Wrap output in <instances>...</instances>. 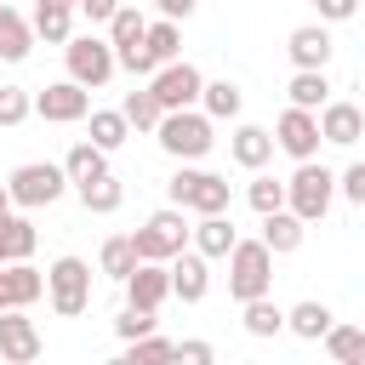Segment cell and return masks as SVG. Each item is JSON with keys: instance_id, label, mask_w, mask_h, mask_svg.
I'll return each instance as SVG.
<instances>
[{"instance_id": "cell-1", "label": "cell", "mask_w": 365, "mask_h": 365, "mask_svg": "<svg viewBox=\"0 0 365 365\" xmlns=\"http://www.w3.org/2000/svg\"><path fill=\"white\" fill-rule=\"evenodd\" d=\"M154 137H160V148H165L171 160H205L211 143H217L205 108H165L160 125H154Z\"/></svg>"}, {"instance_id": "cell-2", "label": "cell", "mask_w": 365, "mask_h": 365, "mask_svg": "<svg viewBox=\"0 0 365 365\" xmlns=\"http://www.w3.org/2000/svg\"><path fill=\"white\" fill-rule=\"evenodd\" d=\"M331 200H336V171L319 165V160H297V171H291V182H285V205H291L302 222H319V217L331 211Z\"/></svg>"}, {"instance_id": "cell-3", "label": "cell", "mask_w": 365, "mask_h": 365, "mask_svg": "<svg viewBox=\"0 0 365 365\" xmlns=\"http://www.w3.org/2000/svg\"><path fill=\"white\" fill-rule=\"evenodd\" d=\"M268 285H274V251L262 240H234V251H228V297L251 302V297H268Z\"/></svg>"}, {"instance_id": "cell-4", "label": "cell", "mask_w": 365, "mask_h": 365, "mask_svg": "<svg viewBox=\"0 0 365 365\" xmlns=\"http://www.w3.org/2000/svg\"><path fill=\"white\" fill-rule=\"evenodd\" d=\"M46 297L57 319H80L91 308V262L86 257H57L46 268Z\"/></svg>"}, {"instance_id": "cell-5", "label": "cell", "mask_w": 365, "mask_h": 365, "mask_svg": "<svg viewBox=\"0 0 365 365\" xmlns=\"http://www.w3.org/2000/svg\"><path fill=\"white\" fill-rule=\"evenodd\" d=\"M6 188H11V205L40 211V205H57V200L68 194V171L51 165V160H29V165H17V171L6 177Z\"/></svg>"}, {"instance_id": "cell-6", "label": "cell", "mask_w": 365, "mask_h": 365, "mask_svg": "<svg viewBox=\"0 0 365 365\" xmlns=\"http://www.w3.org/2000/svg\"><path fill=\"white\" fill-rule=\"evenodd\" d=\"M188 234H194V228L182 222V205H160V211H154V217H148V222L131 234L137 262H143V257H148V262H171V257L188 245Z\"/></svg>"}, {"instance_id": "cell-7", "label": "cell", "mask_w": 365, "mask_h": 365, "mask_svg": "<svg viewBox=\"0 0 365 365\" xmlns=\"http://www.w3.org/2000/svg\"><path fill=\"white\" fill-rule=\"evenodd\" d=\"M165 194H171V205H182V211H194V217H205V211H228V177H217V171H194V165H182V171L165 182Z\"/></svg>"}, {"instance_id": "cell-8", "label": "cell", "mask_w": 365, "mask_h": 365, "mask_svg": "<svg viewBox=\"0 0 365 365\" xmlns=\"http://www.w3.org/2000/svg\"><path fill=\"white\" fill-rule=\"evenodd\" d=\"M63 57H68V80L74 86H86V91H97V86H108L114 80V46L108 40H97V34H68V46H63Z\"/></svg>"}, {"instance_id": "cell-9", "label": "cell", "mask_w": 365, "mask_h": 365, "mask_svg": "<svg viewBox=\"0 0 365 365\" xmlns=\"http://www.w3.org/2000/svg\"><path fill=\"white\" fill-rule=\"evenodd\" d=\"M200 86H205V74L188 57H171V63H160L148 74V91L160 97V108H194L200 103Z\"/></svg>"}, {"instance_id": "cell-10", "label": "cell", "mask_w": 365, "mask_h": 365, "mask_svg": "<svg viewBox=\"0 0 365 365\" xmlns=\"http://www.w3.org/2000/svg\"><path fill=\"white\" fill-rule=\"evenodd\" d=\"M319 143H325V137H319V114L291 103V108L279 114V125H274V148H285L291 160H314Z\"/></svg>"}, {"instance_id": "cell-11", "label": "cell", "mask_w": 365, "mask_h": 365, "mask_svg": "<svg viewBox=\"0 0 365 365\" xmlns=\"http://www.w3.org/2000/svg\"><path fill=\"white\" fill-rule=\"evenodd\" d=\"M34 114L51 120V125H74V120L91 114V97H86V86H74V80H51L46 91H34Z\"/></svg>"}, {"instance_id": "cell-12", "label": "cell", "mask_w": 365, "mask_h": 365, "mask_svg": "<svg viewBox=\"0 0 365 365\" xmlns=\"http://www.w3.org/2000/svg\"><path fill=\"white\" fill-rule=\"evenodd\" d=\"M0 359L6 365H29L40 359V331L23 308H0Z\"/></svg>"}, {"instance_id": "cell-13", "label": "cell", "mask_w": 365, "mask_h": 365, "mask_svg": "<svg viewBox=\"0 0 365 365\" xmlns=\"http://www.w3.org/2000/svg\"><path fill=\"white\" fill-rule=\"evenodd\" d=\"M171 297V262H137L131 274H125V302L131 308H154L160 314V302Z\"/></svg>"}, {"instance_id": "cell-14", "label": "cell", "mask_w": 365, "mask_h": 365, "mask_svg": "<svg viewBox=\"0 0 365 365\" xmlns=\"http://www.w3.org/2000/svg\"><path fill=\"white\" fill-rule=\"evenodd\" d=\"M205 291H211V268H205V257L200 251H177L171 257V297L177 302H205Z\"/></svg>"}, {"instance_id": "cell-15", "label": "cell", "mask_w": 365, "mask_h": 365, "mask_svg": "<svg viewBox=\"0 0 365 365\" xmlns=\"http://www.w3.org/2000/svg\"><path fill=\"white\" fill-rule=\"evenodd\" d=\"M285 51H291V63H297V68H325L336 46H331V29H325V23H302V29H291Z\"/></svg>"}, {"instance_id": "cell-16", "label": "cell", "mask_w": 365, "mask_h": 365, "mask_svg": "<svg viewBox=\"0 0 365 365\" xmlns=\"http://www.w3.org/2000/svg\"><path fill=\"white\" fill-rule=\"evenodd\" d=\"M29 23H34V40L68 46V34H74V0H34Z\"/></svg>"}, {"instance_id": "cell-17", "label": "cell", "mask_w": 365, "mask_h": 365, "mask_svg": "<svg viewBox=\"0 0 365 365\" xmlns=\"http://www.w3.org/2000/svg\"><path fill=\"white\" fill-rule=\"evenodd\" d=\"M319 137L336 143V148H354V143L365 137V114H359L354 103H325V108H319Z\"/></svg>"}, {"instance_id": "cell-18", "label": "cell", "mask_w": 365, "mask_h": 365, "mask_svg": "<svg viewBox=\"0 0 365 365\" xmlns=\"http://www.w3.org/2000/svg\"><path fill=\"white\" fill-rule=\"evenodd\" d=\"M188 240H194V251H200V257L211 262V257H228V251H234L240 228L228 222V211H205V217L194 222V234H188Z\"/></svg>"}, {"instance_id": "cell-19", "label": "cell", "mask_w": 365, "mask_h": 365, "mask_svg": "<svg viewBox=\"0 0 365 365\" xmlns=\"http://www.w3.org/2000/svg\"><path fill=\"white\" fill-rule=\"evenodd\" d=\"M228 154H234V165H245V171H262V165L274 160V131H262V125H234V137H228Z\"/></svg>"}, {"instance_id": "cell-20", "label": "cell", "mask_w": 365, "mask_h": 365, "mask_svg": "<svg viewBox=\"0 0 365 365\" xmlns=\"http://www.w3.org/2000/svg\"><path fill=\"white\" fill-rule=\"evenodd\" d=\"M74 194H80V205H86L91 217H108V211H120L125 182H120L114 171H97V177H86V182H74Z\"/></svg>"}, {"instance_id": "cell-21", "label": "cell", "mask_w": 365, "mask_h": 365, "mask_svg": "<svg viewBox=\"0 0 365 365\" xmlns=\"http://www.w3.org/2000/svg\"><path fill=\"white\" fill-rule=\"evenodd\" d=\"M302 234H308V222H302L291 205H279V211H268V217H262V245H268L274 257L297 251V245H302Z\"/></svg>"}, {"instance_id": "cell-22", "label": "cell", "mask_w": 365, "mask_h": 365, "mask_svg": "<svg viewBox=\"0 0 365 365\" xmlns=\"http://www.w3.org/2000/svg\"><path fill=\"white\" fill-rule=\"evenodd\" d=\"M29 51H34V23H29L17 6L0 0V57H6V63H23Z\"/></svg>"}, {"instance_id": "cell-23", "label": "cell", "mask_w": 365, "mask_h": 365, "mask_svg": "<svg viewBox=\"0 0 365 365\" xmlns=\"http://www.w3.org/2000/svg\"><path fill=\"white\" fill-rule=\"evenodd\" d=\"M0 279H6L11 308H29V302H40V297H46V274H40V268H29V257H23V262H6V268H0Z\"/></svg>"}, {"instance_id": "cell-24", "label": "cell", "mask_w": 365, "mask_h": 365, "mask_svg": "<svg viewBox=\"0 0 365 365\" xmlns=\"http://www.w3.org/2000/svg\"><path fill=\"white\" fill-rule=\"evenodd\" d=\"M200 108H205L211 120H240L245 91H240L234 80H205V86H200Z\"/></svg>"}, {"instance_id": "cell-25", "label": "cell", "mask_w": 365, "mask_h": 365, "mask_svg": "<svg viewBox=\"0 0 365 365\" xmlns=\"http://www.w3.org/2000/svg\"><path fill=\"white\" fill-rule=\"evenodd\" d=\"M331 319H336V314H331L325 302H314V297H308V302H297V308L285 314V331H291V336H302V342H319V336L331 331Z\"/></svg>"}, {"instance_id": "cell-26", "label": "cell", "mask_w": 365, "mask_h": 365, "mask_svg": "<svg viewBox=\"0 0 365 365\" xmlns=\"http://www.w3.org/2000/svg\"><path fill=\"white\" fill-rule=\"evenodd\" d=\"M319 342H325V354H331L336 365H365V325H336V319H331V331H325Z\"/></svg>"}, {"instance_id": "cell-27", "label": "cell", "mask_w": 365, "mask_h": 365, "mask_svg": "<svg viewBox=\"0 0 365 365\" xmlns=\"http://www.w3.org/2000/svg\"><path fill=\"white\" fill-rule=\"evenodd\" d=\"M291 103L319 114V108L331 103V80H325V68H297V74H291Z\"/></svg>"}, {"instance_id": "cell-28", "label": "cell", "mask_w": 365, "mask_h": 365, "mask_svg": "<svg viewBox=\"0 0 365 365\" xmlns=\"http://www.w3.org/2000/svg\"><path fill=\"white\" fill-rule=\"evenodd\" d=\"M63 171H68V182H86V177H97V171H108V148H97L91 137H80L68 154H63Z\"/></svg>"}, {"instance_id": "cell-29", "label": "cell", "mask_w": 365, "mask_h": 365, "mask_svg": "<svg viewBox=\"0 0 365 365\" xmlns=\"http://www.w3.org/2000/svg\"><path fill=\"white\" fill-rule=\"evenodd\" d=\"M143 34H148V17L137 11V6H114V17H108V46L120 51V46H143Z\"/></svg>"}, {"instance_id": "cell-30", "label": "cell", "mask_w": 365, "mask_h": 365, "mask_svg": "<svg viewBox=\"0 0 365 365\" xmlns=\"http://www.w3.org/2000/svg\"><path fill=\"white\" fill-rule=\"evenodd\" d=\"M125 137H131V120H125L120 108H91V143H97V148L114 154Z\"/></svg>"}, {"instance_id": "cell-31", "label": "cell", "mask_w": 365, "mask_h": 365, "mask_svg": "<svg viewBox=\"0 0 365 365\" xmlns=\"http://www.w3.org/2000/svg\"><path fill=\"white\" fill-rule=\"evenodd\" d=\"M240 308H245L240 319H245L251 336H279V331H285V308H274L268 297H251V302H240Z\"/></svg>"}, {"instance_id": "cell-32", "label": "cell", "mask_w": 365, "mask_h": 365, "mask_svg": "<svg viewBox=\"0 0 365 365\" xmlns=\"http://www.w3.org/2000/svg\"><path fill=\"white\" fill-rule=\"evenodd\" d=\"M0 240H6V257L11 262H23V257H34V245H40V234H34V222L29 217H0Z\"/></svg>"}, {"instance_id": "cell-33", "label": "cell", "mask_w": 365, "mask_h": 365, "mask_svg": "<svg viewBox=\"0 0 365 365\" xmlns=\"http://www.w3.org/2000/svg\"><path fill=\"white\" fill-rule=\"evenodd\" d=\"M143 46H148V57H154V63H171V57L182 51V29H177V17H160V23H148Z\"/></svg>"}, {"instance_id": "cell-34", "label": "cell", "mask_w": 365, "mask_h": 365, "mask_svg": "<svg viewBox=\"0 0 365 365\" xmlns=\"http://www.w3.org/2000/svg\"><path fill=\"white\" fill-rule=\"evenodd\" d=\"M120 114L131 120V131H154L165 108H160V97H154L148 86H143V91H125V103H120Z\"/></svg>"}, {"instance_id": "cell-35", "label": "cell", "mask_w": 365, "mask_h": 365, "mask_svg": "<svg viewBox=\"0 0 365 365\" xmlns=\"http://www.w3.org/2000/svg\"><path fill=\"white\" fill-rule=\"evenodd\" d=\"M97 262H103V274H108V279H120V285H125V274L137 268V245H131V234L103 240V257H97Z\"/></svg>"}, {"instance_id": "cell-36", "label": "cell", "mask_w": 365, "mask_h": 365, "mask_svg": "<svg viewBox=\"0 0 365 365\" xmlns=\"http://www.w3.org/2000/svg\"><path fill=\"white\" fill-rule=\"evenodd\" d=\"M245 200H251V211H257V217H268V211H279V205H285V182L257 171V177H251V188H245Z\"/></svg>"}, {"instance_id": "cell-37", "label": "cell", "mask_w": 365, "mask_h": 365, "mask_svg": "<svg viewBox=\"0 0 365 365\" xmlns=\"http://www.w3.org/2000/svg\"><path fill=\"white\" fill-rule=\"evenodd\" d=\"M171 348H177V342H165V336H154V331H143V336H131V342H125V365H148V359H171Z\"/></svg>"}, {"instance_id": "cell-38", "label": "cell", "mask_w": 365, "mask_h": 365, "mask_svg": "<svg viewBox=\"0 0 365 365\" xmlns=\"http://www.w3.org/2000/svg\"><path fill=\"white\" fill-rule=\"evenodd\" d=\"M34 114V97L23 86H0V125H23Z\"/></svg>"}, {"instance_id": "cell-39", "label": "cell", "mask_w": 365, "mask_h": 365, "mask_svg": "<svg viewBox=\"0 0 365 365\" xmlns=\"http://www.w3.org/2000/svg\"><path fill=\"white\" fill-rule=\"evenodd\" d=\"M114 331H120V342H131V336L154 331V308H131V302H125V314L114 319Z\"/></svg>"}, {"instance_id": "cell-40", "label": "cell", "mask_w": 365, "mask_h": 365, "mask_svg": "<svg viewBox=\"0 0 365 365\" xmlns=\"http://www.w3.org/2000/svg\"><path fill=\"white\" fill-rule=\"evenodd\" d=\"M114 63H120L125 74H143V80H148V74L160 68V63L148 57V46H120V51H114Z\"/></svg>"}, {"instance_id": "cell-41", "label": "cell", "mask_w": 365, "mask_h": 365, "mask_svg": "<svg viewBox=\"0 0 365 365\" xmlns=\"http://www.w3.org/2000/svg\"><path fill=\"white\" fill-rule=\"evenodd\" d=\"M336 188H342V194H348L354 205H365V160H354V165H348V171L336 177Z\"/></svg>"}, {"instance_id": "cell-42", "label": "cell", "mask_w": 365, "mask_h": 365, "mask_svg": "<svg viewBox=\"0 0 365 365\" xmlns=\"http://www.w3.org/2000/svg\"><path fill=\"white\" fill-rule=\"evenodd\" d=\"M171 359H188V365H211V359H217V348H211V342H177V348H171Z\"/></svg>"}, {"instance_id": "cell-43", "label": "cell", "mask_w": 365, "mask_h": 365, "mask_svg": "<svg viewBox=\"0 0 365 365\" xmlns=\"http://www.w3.org/2000/svg\"><path fill=\"white\" fill-rule=\"evenodd\" d=\"M319 6V23H348L359 11V0H314Z\"/></svg>"}, {"instance_id": "cell-44", "label": "cell", "mask_w": 365, "mask_h": 365, "mask_svg": "<svg viewBox=\"0 0 365 365\" xmlns=\"http://www.w3.org/2000/svg\"><path fill=\"white\" fill-rule=\"evenodd\" d=\"M114 6H120V0H80L74 11H86V23H108V17H114Z\"/></svg>"}, {"instance_id": "cell-45", "label": "cell", "mask_w": 365, "mask_h": 365, "mask_svg": "<svg viewBox=\"0 0 365 365\" xmlns=\"http://www.w3.org/2000/svg\"><path fill=\"white\" fill-rule=\"evenodd\" d=\"M148 6H160V17H188L200 0H148Z\"/></svg>"}, {"instance_id": "cell-46", "label": "cell", "mask_w": 365, "mask_h": 365, "mask_svg": "<svg viewBox=\"0 0 365 365\" xmlns=\"http://www.w3.org/2000/svg\"><path fill=\"white\" fill-rule=\"evenodd\" d=\"M6 211H11V188L0 182V217H6Z\"/></svg>"}, {"instance_id": "cell-47", "label": "cell", "mask_w": 365, "mask_h": 365, "mask_svg": "<svg viewBox=\"0 0 365 365\" xmlns=\"http://www.w3.org/2000/svg\"><path fill=\"white\" fill-rule=\"evenodd\" d=\"M0 308H11V297H6V279H0Z\"/></svg>"}, {"instance_id": "cell-48", "label": "cell", "mask_w": 365, "mask_h": 365, "mask_svg": "<svg viewBox=\"0 0 365 365\" xmlns=\"http://www.w3.org/2000/svg\"><path fill=\"white\" fill-rule=\"evenodd\" d=\"M6 262H11V257H6V240H0V268H6Z\"/></svg>"}, {"instance_id": "cell-49", "label": "cell", "mask_w": 365, "mask_h": 365, "mask_svg": "<svg viewBox=\"0 0 365 365\" xmlns=\"http://www.w3.org/2000/svg\"><path fill=\"white\" fill-rule=\"evenodd\" d=\"M74 6H80V0H74Z\"/></svg>"}]
</instances>
